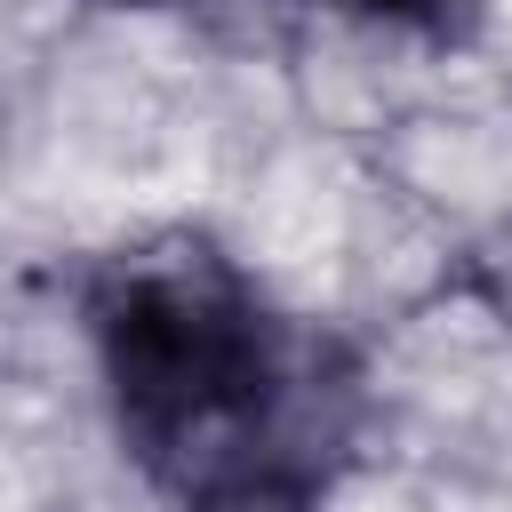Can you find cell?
I'll return each mask as SVG.
<instances>
[{"label":"cell","instance_id":"6da1fadb","mask_svg":"<svg viewBox=\"0 0 512 512\" xmlns=\"http://www.w3.org/2000/svg\"><path fill=\"white\" fill-rule=\"evenodd\" d=\"M88 336L136 464L184 504L224 488H312L352 424L344 368L288 336L192 232H152L96 264Z\"/></svg>","mask_w":512,"mask_h":512},{"label":"cell","instance_id":"7a4b0ae2","mask_svg":"<svg viewBox=\"0 0 512 512\" xmlns=\"http://www.w3.org/2000/svg\"><path fill=\"white\" fill-rule=\"evenodd\" d=\"M184 512H312V488H280V480H256V488H224V496H200Z\"/></svg>","mask_w":512,"mask_h":512},{"label":"cell","instance_id":"3957f363","mask_svg":"<svg viewBox=\"0 0 512 512\" xmlns=\"http://www.w3.org/2000/svg\"><path fill=\"white\" fill-rule=\"evenodd\" d=\"M368 8L408 16V24H432V32H448V24H464V16H472V0H368Z\"/></svg>","mask_w":512,"mask_h":512},{"label":"cell","instance_id":"277c9868","mask_svg":"<svg viewBox=\"0 0 512 512\" xmlns=\"http://www.w3.org/2000/svg\"><path fill=\"white\" fill-rule=\"evenodd\" d=\"M112 8H144V0H112Z\"/></svg>","mask_w":512,"mask_h":512}]
</instances>
